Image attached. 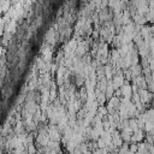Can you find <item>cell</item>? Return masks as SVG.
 I'll return each mask as SVG.
<instances>
[{
	"label": "cell",
	"mask_w": 154,
	"mask_h": 154,
	"mask_svg": "<svg viewBox=\"0 0 154 154\" xmlns=\"http://www.w3.org/2000/svg\"><path fill=\"white\" fill-rule=\"evenodd\" d=\"M48 136L51 141H55V142H60L63 138V134L57 129V130H48Z\"/></svg>",
	"instance_id": "obj_1"
},
{
	"label": "cell",
	"mask_w": 154,
	"mask_h": 154,
	"mask_svg": "<svg viewBox=\"0 0 154 154\" xmlns=\"http://www.w3.org/2000/svg\"><path fill=\"white\" fill-rule=\"evenodd\" d=\"M130 70H131V72H132V78H134V77H137V76L143 75V67L141 66V64L131 66V67H130Z\"/></svg>",
	"instance_id": "obj_2"
},
{
	"label": "cell",
	"mask_w": 154,
	"mask_h": 154,
	"mask_svg": "<svg viewBox=\"0 0 154 154\" xmlns=\"http://www.w3.org/2000/svg\"><path fill=\"white\" fill-rule=\"evenodd\" d=\"M132 20H134V23H135L136 25H142V26L147 23L146 17H144V16H142V14H138V13L132 18Z\"/></svg>",
	"instance_id": "obj_3"
},
{
	"label": "cell",
	"mask_w": 154,
	"mask_h": 154,
	"mask_svg": "<svg viewBox=\"0 0 154 154\" xmlns=\"http://www.w3.org/2000/svg\"><path fill=\"white\" fill-rule=\"evenodd\" d=\"M106 100H107V97H106V94H105V93H100V94L96 96V101L99 102L100 106H105Z\"/></svg>",
	"instance_id": "obj_4"
},
{
	"label": "cell",
	"mask_w": 154,
	"mask_h": 154,
	"mask_svg": "<svg viewBox=\"0 0 154 154\" xmlns=\"http://www.w3.org/2000/svg\"><path fill=\"white\" fill-rule=\"evenodd\" d=\"M129 153H130V143H124L118 152V154H129Z\"/></svg>",
	"instance_id": "obj_5"
},
{
	"label": "cell",
	"mask_w": 154,
	"mask_h": 154,
	"mask_svg": "<svg viewBox=\"0 0 154 154\" xmlns=\"http://www.w3.org/2000/svg\"><path fill=\"white\" fill-rule=\"evenodd\" d=\"M26 150H28V153H29V154H36L38 149H37V147H36V146H35V143H34V144H29V146H28V148H26Z\"/></svg>",
	"instance_id": "obj_6"
},
{
	"label": "cell",
	"mask_w": 154,
	"mask_h": 154,
	"mask_svg": "<svg viewBox=\"0 0 154 154\" xmlns=\"http://www.w3.org/2000/svg\"><path fill=\"white\" fill-rule=\"evenodd\" d=\"M130 128H131V130H132V131H136V130H138V126H137V120H136V118H132V119H130Z\"/></svg>",
	"instance_id": "obj_7"
},
{
	"label": "cell",
	"mask_w": 154,
	"mask_h": 154,
	"mask_svg": "<svg viewBox=\"0 0 154 154\" xmlns=\"http://www.w3.org/2000/svg\"><path fill=\"white\" fill-rule=\"evenodd\" d=\"M130 152L137 153L138 152V143H130Z\"/></svg>",
	"instance_id": "obj_8"
},
{
	"label": "cell",
	"mask_w": 154,
	"mask_h": 154,
	"mask_svg": "<svg viewBox=\"0 0 154 154\" xmlns=\"http://www.w3.org/2000/svg\"><path fill=\"white\" fill-rule=\"evenodd\" d=\"M147 90H148L149 93L154 94V82H152V83H149V84H148V88H147Z\"/></svg>",
	"instance_id": "obj_9"
}]
</instances>
